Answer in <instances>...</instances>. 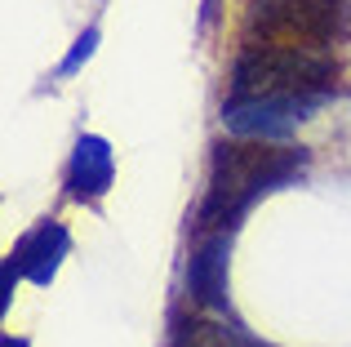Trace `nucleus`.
I'll return each instance as SVG.
<instances>
[{
    "label": "nucleus",
    "instance_id": "obj_1",
    "mask_svg": "<svg viewBox=\"0 0 351 347\" xmlns=\"http://www.w3.org/2000/svg\"><path fill=\"white\" fill-rule=\"evenodd\" d=\"M311 165L307 147L293 143H267V139H218L209 147V178L205 196L196 205V232H236L245 214L263 196L298 182Z\"/></svg>",
    "mask_w": 351,
    "mask_h": 347
},
{
    "label": "nucleus",
    "instance_id": "obj_2",
    "mask_svg": "<svg viewBox=\"0 0 351 347\" xmlns=\"http://www.w3.org/2000/svg\"><path fill=\"white\" fill-rule=\"evenodd\" d=\"M338 58L320 49H285V45H240L232 58V89L240 98H334Z\"/></svg>",
    "mask_w": 351,
    "mask_h": 347
},
{
    "label": "nucleus",
    "instance_id": "obj_3",
    "mask_svg": "<svg viewBox=\"0 0 351 347\" xmlns=\"http://www.w3.org/2000/svg\"><path fill=\"white\" fill-rule=\"evenodd\" d=\"M351 36V0H249L240 45L334 53Z\"/></svg>",
    "mask_w": 351,
    "mask_h": 347
},
{
    "label": "nucleus",
    "instance_id": "obj_4",
    "mask_svg": "<svg viewBox=\"0 0 351 347\" xmlns=\"http://www.w3.org/2000/svg\"><path fill=\"white\" fill-rule=\"evenodd\" d=\"M316 98H223V130L236 139H267V143H289L302 121H311Z\"/></svg>",
    "mask_w": 351,
    "mask_h": 347
},
{
    "label": "nucleus",
    "instance_id": "obj_5",
    "mask_svg": "<svg viewBox=\"0 0 351 347\" xmlns=\"http://www.w3.org/2000/svg\"><path fill=\"white\" fill-rule=\"evenodd\" d=\"M232 236L236 232H196V245L187 254V298L200 312H232Z\"/></svg>",
    "mask_w": 351,
    "mask_h": 347
},
{
    "label": "nucleus",
    "instance_id": "obj_6",
    "mask_svg": "<svg viewBox=\"0 0 351 347\" xmlns=\"http://www.w3.org/2000/svg\"><path fill=\"white\" fill-rule=\"evenodd\" d=\"M116 182V152L98 134H80L67 165V196L76 205H98Z\"/></svg>",
    "mask_w": 351,
    "mask_h": 347
},
{
    "label": "nucleus",
    "instance_id": "obj_7",
    "mask_svg": "<svg viewBox=\"0 0 351 347\" xmlns=\"http://www.w3.org/2000/svg\"><path fill=\"white\" fill-rule=\"evenodd\" d=\"M165 347H276L249 334L240 321H223V312H178L169 321Z\"/></svg>",
    "mask_w": 351,
    "mask_h": 347
},
{
    "label": "nucleus",
    "instance_id": "obj_8",
    "mask_svg": "<svg viewBox=\"0 0 351 347\" xmlns=\"http://www.w3.org/2000/svg\"><path fill=\"white\" fill-rule=\"evenodd\" d=\"M67 250H71L67 227H62L58 218H45V223H36L9 254L18 259V267H23V276L32 280V285H49V280L58 276Z\"/></svg>",
    "mask_w": 351,
    "mask_h": 347
},
{
    "label": "nucleus",
    "instance_id": "obj_9",
    "mask_svg": "<svg viewBox=\"0 0 351 347\" xmlns=\"http://www.w3.org/2000/svg\"><path fill=\"white\" fill-rule=\"evenodd\" d=\"M94 49H98V27H89V32L76 40V49H71L67 58H62L58 76H76V71H80V62H89V58H94Z\"/></svg>",
    "mask_w": 351,
    "mask_h": 347
},
{
    "label": "nucleus",
    "instance_id": "obj_10",
    "mask_svg": "<svg viewBox=\"0 0 351 347\" xmlns=\"http://www.w3.org/2000/svg\"><path fill=\"white\" fill-rule=\"evenodd\" d=\"M18 280H27V276H23V267H18L14 254H5V267H0V307H5V312H9V303H14Z\"/></svg>",
    "mask_w": 351,
    "mask_h": 347
},
{
    "label": "nucleus",
    "instance_id": "obj_11",
    "mask_svg": "<svg viewBox=\"0 0 351 347\" xmlns=\"http://www.w3.org/2000/svg\"><path fill=\"white\" fill-rule=\"evenodd\" d=\"M218 14H223V0H205V9H200V27L209 32V27L218 23Z\"/></svg>",
    "mask_w": 351,
    "mask_h": 347
},
{
    "label": "nucleus",
    "instance_id": "obj_12",
    "mask_svg": "<svg viewBox=\"0 0 351 347\" xmlns=\"http://www.w3.org/2000/svg\"><path fill=\"white\" fill-rule=\"evenodd\" d=\"M0 347H32V343H27L23 334H5V343H0Z\"/></svg>",
    "mask_w": 351,
    "mask_h": 347
}]
</instances>
